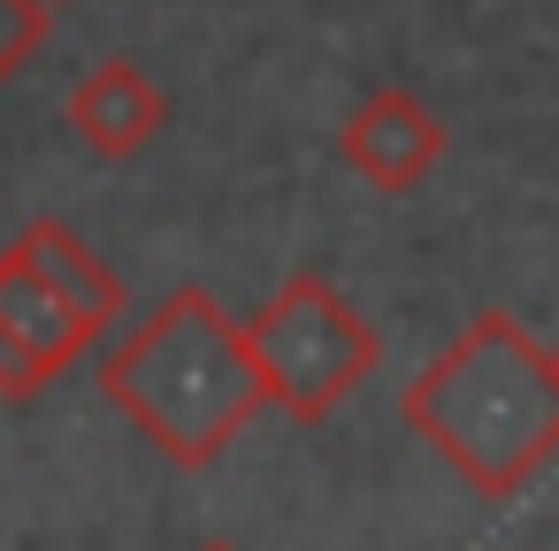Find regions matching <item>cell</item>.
Returning <instances> with one entry per match:
<instances>
[{
  "instance_id": "6da1fadb",
  "label": "cell",
  "mask_w": 559,
  "mask_h": 551,
  "mask_svg": "<svg viewBox=\"0 0 559 551\" xmlns=\"http://www.w3.org/2000/svg\"><path fill=\"white\" fill-rule=\"evenodd\" d=\"M399 414L475 498H521L559 459V352L490 307L399 391Z\"/></svg>"
},
{
  "instance_id": "7a4b0ae2",
  "label": "cell",
  "mask_w": 559,
  "mask_h": 551,
  "mask_svg": "<svg viewBox=\"0 0 559 551\" xmlns=\"http://www.w3.org/2000/svg\"><path fill=\"white\" fill-rule=\"evenodd\" d=\"M100 391L162 459H177L192 475L215 467L269 406L246 322L207 284H177L139 330L108 337Z\"/></svg>"
},
{
  "instance_id": "3957f363",
  "label": "cell",
  "mask_w": 559,
  "mask_h": 551,
  "mask_svg": "<svg viewBox=\"0 0 559 551\" xmlns=\"http://www.w3.org/2000/svg\"><path fill=\"white\" fill-rule=\"evenodd\" d=\"M246 345L261 360V391L299 429L330 421L383 360V337L353 314V299L322 268H292L246 322Z\"/></svg>"
},
{
  "instance_id": "277c9868",
  "label": "cell",
  "mask_w": 559,
  "mask_h": 551,
  "mask_svg": "<svg viewBox=\"0 0 559 551\" xmlns=\"http://www.w3.org/2000/svg\"><path fill=\"white\" fill-rule=\"evenodd\" d=\"M108 337L116 330L100 314H85L70 291H55L16 238L0 245V398H9V406L47 398L55 375H70L78 360H93Z\"/></svg>"
},
{
  "instance_id": "5b68a950",
  "label": "cell",
  "mask_w": 559,
  "mask_h": 551,
  "mask_svg": "<svg viewBox=\"0 0 559 551\" xmlns=\"http://www.w3.org/2000/svg\"><path fill=\"white\" fill-rule=\"evenodd\" d=\"M444 146H452V139H444L437 108H421V100H414V93H399V85L368 93V100L345 116V131H337V161H345L360 184L391 192V200L421 192V184L437 177Z\"/></svg>"
},
{
  "instance_id": "8992f818",
  "label": "cell",
  "mask_w": 559,
  "mask_h": 551,
  "mask_svg": "<svg viewBox=\"0 0 559 551\" xmlns=\"http://www.w3.org/2000/svg\"><path fill=\"white\" fill-rule=\"evenodd\" d=\"M62 116H70L78 146H85L93 161H139V154L169 131V93H162L139 62H93V70L70 85Z\"/></svg>"
},
{
  "instance_id": "52a82bcc",
  "label": "cell",
  "mask_w": 559,
  "mask_h": 551,
  "mask_svg": "<svg viewBox=\"0 0 559 551\" xmlns=\"http://www.w3.org/2000/svg\"><path fill=\"white\" fill-rule=\"evenodd\" d=\"M16 245H24V253L39 261V276H47L55 291H70L85 314H100L108 330L123 322V284H116V268H108V261L70 230V223L39 215V223H24V230H16Z\"/></svg>"
},
{
  "instance_id": "ba28073f",
  "label": "cell",
  "mask_w": 559,
  "mask_h": 551,
  "mask_svg": "<svg viewBox=\"0 0 559 551\" xmlns=\"http://www.w3.org/2000/svg\"><path fill=\"white\" fill-rule=\"evenodd\" d=\"M47 32H55L47 0H0V85H9L16 70H32V55L47 47Z\"/></svg>"
},
{
  "instance_id": "9c48e42d",
  "label": "cell",
  "mask_w": 559,
  "mask_h": 551,
  "mask_svg": "<svg viewBox=\"0 0 559 551\" xmlns=\"http://www.w3.org/2000/svg\"><path fill=\"white\" fill-rule=\"evenodd\" d=\"M200 551H238V543H200Z\"/></svg>"
},
{
  "instance_id": "30bf717a",
  "label": "cell",
  "mask_w": 559,
  "mask_h": 551,
  "mask_svg": "<svg viewBox=\"0 0 559 551\" xmlns=\"http://www.w3.org/2000/svg\"><path fill=\"white\" fill-rule=\"evenodd\" d=\"M47 9H62V0H47Z\"/></svg>"
}]
</instances>
